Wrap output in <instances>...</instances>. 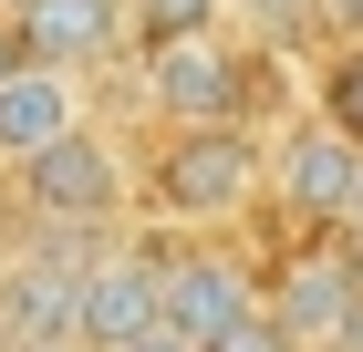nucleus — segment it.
Instances as JSON below:
<instances>
[{"mask_svg":"<svg viewBox=\"0 0 363 352\" xmlns=\"http://www.w3.org/2000/svg\"><path fill=\"white\" fill-rule=\"evenodd\" d=\"M270 197V145L250 125H208V135H167L156 156V197L145 208L177 217V228H228Z\"/></svg>","mask_w":363,"mask_h":352,"instance_id":"f257e3e1","label":"nucleus"},{"mask_svg":"<svg viewBox=\"0 0 363 352\" xmlns=\"http://www.w3.org/2000/svg\"><path fill=\"white\" fill-rule=\"evenodd\" d=\"M21 208H31L42 239H114V217L135 208V156L104 125H84L73 145H52V156L21 166Z\"/></svg>","mask_w":363,"mask_h":352,"instance_id":"f03ea898","label":"nucleus"},{"mask_svg":"<svg viewBox=\"0 0 363 352\" xmlns=\"http://www.w3.org/2000/svg\"><path fill=\"white\" fill-rule=\"evenodd\" d=\"M145 62V114H167L177 135H208V125H239L250 104V62L228 31H197V42H156Z\"/></svg>","mask_w":363,"mask_h":352,"instance_id":"7ed1b4c3","label":"nucleus"},{"mask_svg":"<svg viewBox=\"0 0 363 352\" xmlns=\"http://www.w3.org/2000/svg\"><path fill=\"white\" fill-rule=\"evenodd\" d=\"M156 259H167V331L197 342V352H218L228 331H250L259 311H270V300H259V270L239 249L187 239V249H156Z\"/></svg>","mask_w":363,"mask_h":352,"instance_id":"20e7f679","label":"nucleus"},{"mask_svg":"<svg viewBox=\"0 0 363 352\" xmlns=\"http://www.w3.org/2000/svg\"><path fill=\"white\" fill-rule=\"evenodd\" d=\"M270 197L311 228H363V145L322 114H301L291 135L270 145Z\"/></svg>","mask_w":363,"mask_h":352,"instance_id":"39448f33","label":"nucleus"},{"mask_svg":"<svg viewBox=\"0 0 363 352\" xmlns=\"http://www.w3.org/2000/svg\"><path fill=\"white\" fill-rule=\"evenodd\" d=\"M73 331H84V352H125V342H145V331H167V259L104 239L84 259V311H73Z\"/></svg>","mask_w":363,"mask_h":352,"instance_id":"423d86ee","label":"nucleus"},{"mask_svg":"<svg viewBox=\"0 0 363 352\" xmlns=\"http://www.w3.org/2000/svg\"><path fill=\"white\" fill-rule=\"evenodd\" d=\"M94 125V93L84 73H62V62H21V73H0V166L21 176L31 156H52Z\"/></svg>","mask_w":363,"mask_h":352,"instance_id":"0eeeda50","label":"nucleus"},{"mask_svg":"<svg viewBox=\"0 0 363 352\" xmlns=\"http://www.w3.org/2000/svg\"><path fill=\"white\" fill-rule=\"evenodd\" d=\"M31 62H62V73H104V62L135 52V21H125V0H21L11 11Z\"/></svg>","mask_w":363,"mask_h":352,"instance_id":"6e6552de","label":"nucleus"},{"mask_svg":"<svg viewBox=\"0 0 363 352\" xmlns=\"http://www.w3.org/2000/svg\"><path fill=\"white\" fill-rule=\"evenodd\" d=\"M125 21H135V52H156V42L228 31V0H125Z\"/></svg>","mask_w":363,"mask_h":352,"instance_id":"1a4fd4ad","label":"nucleus"},{"mask_svg":"<svg viewBox=\"0 0 363 352\" xmlns=\"http://www.w3.org/2000/svg\"><path fill=\"white\" fill-rule=\"evenodd\" d=\"M311 114H322V125H342V135L363 145V42L333 62V73H322V104H311Z\"/></svg>","mask_w":363,"mask_h":352,"instance_id":"9d476101","label":"nucleus"},{"mask_svg":"<svg viewBox=\"0 0 363 352\" xmlns=\"http://www.w3.org/2000/svg\"><path fill=\"white\" fill-rule=\"evenodd\" d=\"M228 21L239 31H301V21H322V0H228Z\"/></svg>","mask_w":363,"mask_h":352,"instance_id":"9b49d317","label":"nucleus"},{"mask_svg":"<svg viewBox=\"0 0 363 352\" xmlns=\"http://www.w3.org/2000/svg\"><path fill=\"white\" fill-rule=\"evenodd\" d=\"M218 352H301V342H291V331H280V322H270V311H259V322H250V331H228V342H218Z\"/></svg>","mask_w":363,"mask_h":352,"instance_id":"f8f14e48","label":"nucleus"},{"mask_svg":"<svg viewBox=\"0 0 363 352\" xmlns=\"http://www.w3.org/2000/svg\"><path fill=\"white\" fill-rule=\"evenodd\" d=\"M322 21H333V31H363V0H322Z\"/></svg>","mask_w":363,"mask_h":352,"instance_id":"ddd939ff","label":"nucleus"},{"mask_svg":"<svg viewBox=\"0 0 363 352\" xmlns=\"http://www.w3.org/2000/svg\"><path fill=\"white\" fill-rule=\"evenodd\" d=\"M21 62H31V52H21V31L0 21V73H21Z\"/></svg>","mask_w":363,"mask_h":352,"instance_id":"4468645a","label":"nucleus"},{"mask_svg":"<svg viewBox=\"0 0 363 352\" xmlns=\"http://www.w3.org/2000/svg\"><path fill=\"white\" fill-rule=\"evenodd\" d=\"M125 352H197V342H177V331H145V342H125Z\"/></svg>","mask_w":363,"mask_h":352,"instance_id":"2eb2a0df","label":"nucleus"},{"mask_svg":"<svg viewBox=\"0 0 363 352\" xmlns=\"http://www.w3.org/2000/svg\"><path fill=\"white\" fill-rule=\"evenodd\" d=\"M0 352H84V342H0Z\"/></svg>","mask_w":363,"mask_h":352,"instance_id":"dca6fc26","label":"nucleus"},{"mask_svg":"<svg viewBox=\"0 0 363 352\" xmlns=\"http://www.w3.org/2000/svg\"><path fill=\"white\" fill-rule=\"evenodd\" d=\"M11 11H21V0H0V21H11Z\"/></svg>","mask_w":363,"mask_h":352,"instance_id":"f3484780","label":"nucleus"}]
</instances>
